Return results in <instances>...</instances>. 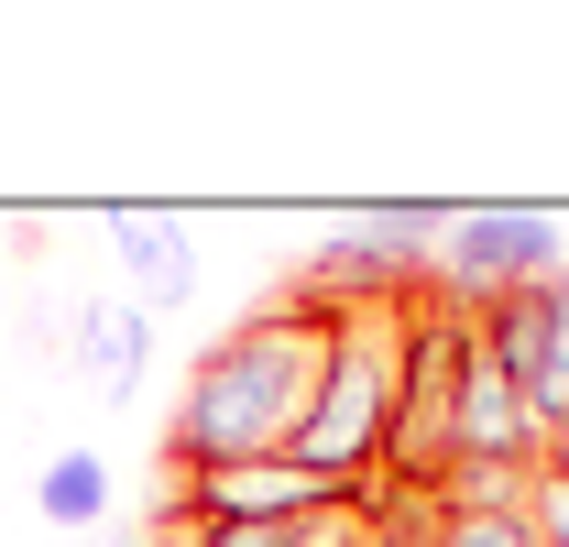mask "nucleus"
<instances>
[{"label": "nucleus", "mask_w": 569, "mask_h": 547, "mask_svg": "<svg viewBox=\"0 0 569 547\" xmlns=\"http://www.w3.org/2000/svg\"><path fill=\"white\" fill-rule=\"evenodd\" d=\"M569 263V230L548 208H460V230H449V252H438V296H460V307H493L515 285H537V274Z\"/></svg>", "instance_id": "obj_4"}, {"label": "nucleus", "mask_w": 569, "mask_h": 547, "mask_svg": "<svg viewBox=\"0 0 569 547\" xmlns=\"http://www.w3.org/2000/svg\"><path fill=\"white\" fill-rule=\"evenodd\" d=\"M318 372H329V307H307V296L219 329L187 361V406H176V438H164L176 481L284 460L296 427H307V406H318Z\"/></svg>", "instance_id": "obj_1"}, {"label": "nucleus", "mask_w": 569, "mask_h": 547, "mask_svg": "<svg viewBox=\"0 0 569 547\" xmlns=\"http://www.w3.org/2000/svg\"><path fill=\"white\" fill-rule=\"evenodd\" d=\"M471 318H482V340L503 350L515 395L537 406L548 460H559V449H569V263L537 274V285H515V296H493V307H471Z\"/></svg>", "instance_id": "obj_3"}, {"label": "nucleus", "mask_w": 569, "mask_h": 547, "mask_svg": "<svg viewBox=\"0 0 569 547\" xmlns=\"http://www.w3.org/2000/svg\"><path fill=\"white\" fill-rule=\"evenodd\" d=\"M427 296V285H417ZM417 296L395 307H329V372H318V406L296 427V471L340 481V493H383V449H395V384H406V329H417Z\"/></svg>", "instance_id": "obj_2"}, {"label": "nucleus", "mask_w": 569, "mask_h": 547, "mask_svg": "<svg viewBox=\"0 0 569 547\" xmlns=\"http://www.w3.org/2000/svg\"><path fill=\"white\" fill-rule=\"evenodd\" d=\"M526 515H537V537L569 547V460H548V471L526 481Z\"/></svg>", "instance_id": "obj_10"}, {"label": "nucleus", "mask_w": 569, "mask_h": 547, "mask_svg": "<svg viewBox=\"0 0 569 547\" xmlns=\"http://www.w3.org/2000/svg\"><path fill=\"white\" fill-rule=\"evenodd\" d=\"M372 547H427V526H395V515H383V526H372Z\"/></svg>", "instance_id": "obj_11"}, {"label": "nucleus", "mask_w": 569, "mask_h": 547, "mask_svg": "<svg viewBox=\"0 0 569 547\" xmlns=\"http://www.w3.org/2000/svg\"><path fill=\"white\" fill-rule=\"evenodd\" d=\"M142 361H153V318H142L132 296H99V307H77V372H88V395H132Z\"/></svg>", "instance_id": "obj_7"}, {"label": "nucleus", "mask_w": 569, "mask_h": 547, "mask_svg": "<svg viewBox=\"0 0 569 547\" xmlns=\"http://www.w3.org/2000/svg\"><path fill=\"white\" fill-rule=\"evenodd\" d=\"M110 241H121V274H132L142 318H164V307L198 296V241H187V219H164V208H110Z\"/></svg>", "instance_id": "obj_5"}, {"label": "nucleus", "mask_w": 569, "mask_h": 547, "mask_svg": "<svg viewBox=\"0 0 569 547\" xmlns=\"http://www.w3.org/2000/svg\"><path fill=\"white\" fill-rule=\"evenodd\" d=\"M372 526H383L372 504H340V515H307V526H296L284 547H372Z\"/></svg>", "instance_id": "obj_9"}, {"label": "nucleus", "mask_w": 569, "mask_h": 547, "mask_svg": "<svg viewBox=\"0 0 569 547\" xmlns=\"http://www.w3.org/2000/svg\"><path fill=\"white\" fill-rule=\"evenodd\" d=\"M33 504H44V526H67V537H88V526L110 515V460H99V449H67V460H44V481H33Z\"/></svg>", "instance_id": "obj_8"}, {"label": "nucleus", "mask_w": 569, "mask_h": 547, "mask_svg": "<svg viewBox=\"0 0 569 547\" xmlns=\"http://www.w3.org/2000/svg\"><path fill=\"white\" fill-rule=\"evenodd\" d=\"M427 547H548L537 537V515H526V481H438L427 493Z\"/></svg>", "instance_id": "obj_6"}]
</instances>
